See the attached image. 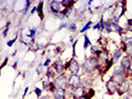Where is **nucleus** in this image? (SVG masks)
Listing matches in <instances>:
<instances>
[{
    "label": "nucleus",
    "instance_id": "a18cd8bd",
    "mask_svg": "<svg viewBox=\"0 0 132 99\" xmlns=\"http://www.w3.org/2000/svg\"><path fill=\"white\" fill-rule=\"evenodd\" d=\"M128 96L131 98L132 97V85H131V88H130V90H129V92H128Z\"/></svg>",
    "mask_w": 132,
    "mask_h": 99
},
{
    "label": "nucleus",
    "instance_id": "6e6552de",
    "mask_svg": "<svg viewBox=\"0 0 132 99\" xmlns=\"http://www.w3.org/2000/svg\"><path fill=\"white\" fill-rule=\"evenodd\" d=\"M112 76H122V77H125L128 78L129 75H128V71L125 70L120 65H115L112 68Z\"/></svg>",
    "mask_w": 132,
    "mask_h": 99
},
{
    "label": "nucleus",
    "instance_id": "b1692460",
    "mask_svg": "<svg viewBox=\"0 0 132 99\" xmlns=\"http://www.w3.org/2000/svg\"><path fill=\"white\" fill-rule=\"evenodd\" d=\"M68 30L72 33H76L77 30H78V25L75 23V22H70L69 23V26H68Z\"/></svg>",
    "mask_w": 132,
    "mask_h": 99
},
{
    "label": "nucleus",
    "instance_id": "4be33fe9",
    "mask_svg": "<svg viewBox=\"0 0 132 99\" xmlns=\"http://www.w3.org/2000/svg\"><path fill=\"white\" fill-rule=\"evenodd\" d=\"M93 21H87V22L86 23V25H85V26L82 27V28H81V29H80V30L79 31V34L86 33V32L87 31V30H89V29L92 28V26H93Z\"/></svg>",
    "mask_w": 132,
    "mask_h": 99
},
{
    "label": "nucleus",
    "instance_id": "f8f14e48",
    "mask_svg": "<svg viewBox=\"0 0 132 99\" xmlns=\"http://www.w3.org/2000/svg\"><path fill=\"white\" fill-rule=\"evenodd\" d=\"M120 66H122L125 70H127L128 71V69L130 68V66H131L132 65V59L130 57H128V56H123L122 57V59H120V64H119Z\"/></svg>",
    "mask_w": 132,
    "mask_h": 99
},
{
    "label": "nucleus",
    "instance_id": "1a4fd4ad",
    "mask_svg": "<svg viewBox=\"0 0 132 99\" xmlns=\"http://www.w3.org/2000/svg\"><path fill=\"white\" fill-rule=\"evenodd\" d=\"M52 66L55 68V70H56V73H57L58 75L59 74H63V73H65V71H66V69H65V62L60 59V58L54 61L53 64H52Z\"/></svg>",
    "mask_w": 132,
    "mask_h": 99
},
{
    "label": "nucleus",
    "instance_id": "39448f33",
    "mask_svg": "<svg viewBox=\"0 0 132 99\" xmlns=\"http://www.w3.org/2000/svg\"><path fill=\"white\" fill-rule=\"evenodd\" d=\"M63 11V6H62V3L59 0H52L49 2V12L50 13L57 14Z\"/></svg>",
    "mask_w": 132,
    "mask_h": 99
},
{
    "label": "nucleus",
    "instance_id": "a19ab883",
    "mask_svg": "<svg viewBox=\"0 0 132 99\" xmlns=\"http://www.w3.org/2000/svg\"><path fill=\"white\" fill-rule=\"evenodd\" d=\"M128 75L132 77V65H131V66H130V68L128 69Z\"/></svg>",
    "mask_w": 132,
    "mask_h": 99
},
{
    "label": "nucleus",
    "instance_id": "c85d7f7f",
    "mask_svg": "<svg viewBox=\"0 0 132 99\" xmlns=\"http://www.w3.org/2000/svg\"><path fill=\"white\" fill-rule=\"evenodd\" d=\"M86 94H87L88 98L92 99L93 96H94V94H95V91H94V89H93V88H88V89H86Z\"/></svg>",
    "mask_w": 132,
    "mask_h": 99
},
{
    "label": "nucleus",
    "instance_id": "f3484780",
    "mask_svg": "<svg viewBox=\"0 0 132 99\" xmlns=\"http://www.w3.org/2000/svg\"><path fill=\"white\" fill-rule=\"evenodd\" d=\"M44 4H45V2L44 1H41V2H39V5L37 6V14H38V16H39L41 21H43V20L45 19V15H44Z\"/></svg>",
    "mask_w": 132,
    "mask_h": 99
},
{
    "label": "nucleus",
    "instance_id": "2f4dec72",
    "mask_svg": "<svg viewBox=\"0 0 132 99\" xmlns=\"http://www.w3.org/2000/svg\"><path fill=\"white\" fill-rule=\"evenodd\" d=\"M54 17L57 18V19H59V20H64L65 18H66L65 15H64V13H63V11H61V12H59V13H57V14H54Z\"/></svg>",
    "mask_w": 132,
    "mask_h": 99
},
{
    "label": "nucleus",
    "instance_id": "e433bc0d",
    "mask_svg": "<svg viewBox=\"0 0 132 99\" xmlns=\"http://www.w3.org/2000/svg\"><path fill=\"white\" fill-rule=\"evenodd\" d=\"M125 55H126V56H128V57H130V58H131V59H132V47H131V48H128V49H127Z\"/></svg>",
    "mask_w": 132,
    "mask_h": 99
},
{
    "label": "nucleus",
    "instance_id": "2eb2a0df",
    "mask_svg": "<svg viewBox=\"0 0 132 99\" xmlns=\"http://www.w3.org/2000/svg\"><path fill=\"white\" fill-rule=\"evenodd\" d=\"M86 93V88L84 87L82 85L79 86L77 88H75V91H73V99H78L81 96H84L85 94Z\"/></svg>",
    "mask_w": 132,
    "mask_h": 99
},
{
    "label": "nucleus",
    "instance_id": "37998d69",
    "mask_svg": "<svg viewBox=\"0 0 132 99\" xmlns=\"http://www.w3.org/2000/svg\"><path fill=\"white\" fill-rule=\"evenodd\" d=\"M78 99H89L88 98V96H87V94H85V95H84V96H81V97H79V98H78Z\"/></svg>",
    "mask_w": 132,
    "mask_h": 99
},
{
    "label": "nucleus",
    "instance_id": "ddd939ff",
    "mask_svg": "<svg viewBox=\"0 0 132 99\" xmlns=\"http://www.w3.org/2000/svg\"><path fill=\"white\" fill-rule=\"evenodd\" d=\"M43 89L45 91H47V92L53 93L54 90L56 89V86H55V84H54V82L52 80L45 79V80H43Z\"/></svg>",
    "mask_w": 132,
    "mask_h": 99
},
{
    "label": "nucleus",
    "instance_id": "72a5a7b5",
    "mask_svg": "<svg viewBox=\"0 0 132 99\" xmlns=\"http://www.w3.org/2000/svg\"><path fill=\"white\" fill-rule=\"evenodd\" d=\"M8 33H9V28H8V27H5V28H3L2 32H1V35H2L3 38H7Z\"/></svg>",
    "mask_w": 132,
    "mask_h": 99
},
{
    "label": "nucleus",
    "instance_id": "a878e982",
    "mask_svg": "<svg viewBox=\"0 0 132 99\" xmlns=\"http://www.w3.org/2000/svg\"><path fill=\"white\" fill-rule=\"evenodd\" d=\"M89 46H92V43H90V40L88 38L87 35H85V41H84V50L86 51L87 48Z\"/></svg>",
    "mask_w": 132,
    "mask_h": 99
},
{
    "label": "nucleus",
    "instance_id": "423d86ee",
    "mask_svg": "<svg viewBox=\"0 0 132 99\" xmlns=\"http://www.w3.org/2000/svg\"><path fill=\"white\" fill-rule=\"evenodd\" d=\"M81 69V65L78 61L77 59H70V67H69V73L70 74H79Z\"/></svg>",
    "mask_w": 132,
    "mask_h": 99
},
{
    "label": "nucleus",
    "instance_id": "cd10ccee",
    "mask_svg": "<svg viewBox=\"0 0 132 99\" xmlns=\"http://www.w3.org/2000/svg\"><path fill=\"white\" fill-rule=\"evenodd\" d=\"M36 73L38 75H42L43 73H44V65L42 64V62H40L38 66H37V68H36Z\"/></svg>",
    "mask_w": 132,
    "mask_h": 99
},
{
    "label": "nucleus",
    "instance_id": "c756f323",
    "mask_svg": "<svg viewBox=\"0 0 132 99\" xmlns=\"http://www.w3.org/2000/svg\"><path fill=\"white\" fill-rule=\"evenodd\" d=\"M52 59H51V58H47L46 59H45V61L43 62V65H44V67H49V66H52Z\"/></svg>",
    "mask_w": 132,
    "mask_h": 99
},
{
    "label": "nucleus",
    "instance_id": "c03bdc74",
    "mask_svg": "<svg viewBox=\"0 0 132 99\" xmlns=\"http://www.w3.org/2000/svg\"><path fill=\"white\" fill-rule=\"evenodd\" d=\"M93 3V0H89V1H87V3H86V4H87V7H90V5H92Z\"/></svg>",
    "mask_w": 132,
    "mask_h": 99
},
{
    "label": "nucleus",
    "instance_id": "4468645a",
    "mask_svg": "<svg viewBox=\"0 0 132 99\" xmlns=\"http://www.w3.org/2000/svg\"><path fill=\"white\" fill-rule=\"evenodd\" d=\"M122 55H123V52L121 51L120 48H117V49L113 52L112 56H111V59H112V61L114 62V65H118L119 59H122Z\"/></svg>",
    "mask_w": 132,
    "mask_h": 99
},
{
    "label": "nucleus",
    "instance_id": "20e7f679",
    "mask_svg": "<svg viewBox=\"0 0 132 99\" xmlns=\"http://www.w3.org/2000/svg\"><path fill=\"white\" fill-rule=\"evenodd\" d=\"M68 83L69 85L75 88L81 85V75L80 74H69L68 75Z\"/></svg>",
    "mask_w": 132,
    "mask_h": 99
},
{
    "label": "nucleus",
    "instance_id": "f704fd0d",
    "mask_svg": "<svg viewBox=\"0 0 132 99\" xmlns=\"http://www.w3.org/2000/svg\"><path fill=\"white\" fill-rule=\"evenodd\" d=\"M93 29L94 30V31H98V32H100V30H101V25H100V22H99V21L93 25Z\"/></svg>",
    "mask_w": 132,
    "mask_h": 99
},
{
    "label": "nucleus",
    "instance_id": "9d476101",
    "mask_svg": "<svg viewBox=\"0 0 132 99\" xmlns=\"http://www.w3.org/2000/svg\"><path fill=\"white\" fill-rule=\"evenodd\" d=\"M81 85L86 87V89L88 88H93V78L88 75V74H84L81 75Z\"/></svg>",
    "mask_w": 132,
    "mask_h": 99
},
{
    "label": "nucleus",
    "instance_id": "09e8293b",
    "mask_svg": "<svg viewBox=\"0 0 132 99\" xmlns=\"http://www.w3.org/2000/svg\"><path fill=\"white\" fill-rule=\"evenodd\" d=\"M52 99H53V98H52Z\"/></svg>",
    "mask_w": 132,
    "mask_h": 99
},
{
    "label": "nucleus",
    "instance_id": "4c0bfd02",
    "mask_svg": "<svg viewBox=\"0 0 132 99\" xmlns=\"http://www.w3.org/2000/svg\"><path fill=\"white\" fill-rule=\"evenodd\" d=\"M35 12H37V6H33L32 9L30 10V15H33Z\"/></svg>",
    "mask_w": 132,
    "mask_h": 99
},
{
    "label": "nucleus",
    "instance_id": "c9c22d12",
    "mask_svg": "<svg viewBox=\"0 0 132 99\" xmlns=\"http://www.w3.org/2000/svg\"><path fill=\"white\" fill-rule=\"evenodd\" d=\"M16 41H17V37H16V38H14V39H12V40H9V41L7 42V47H8V48L13 47V45L16 43Z\"/></svg>",
    "mask_w": 132,
    "mask_h": 99
},
{
    "label": "nucleus",
    "instance_id": "f03ea898",
    "mask_svg": "<svg viewBox=\"0 0 132 99\" xmlns=\"http://www.w3.org/2000/svg\"><path fill=\"white\" fill-rule=\"evenodd\" d=\"M54 84L56 86V88H66L69 85L68 83V75L66 73L59 74L56 76V78L53 80Z\"/></svg>",
    "mask_w": 132,
    "mask_h": 99
},
{
    "label": "nucleus",
    "instance_id": "aec40b11",
    "mask_svg": "<svg viewBox=\"0 0 132 99\" xmlns=\"http://www.w3.org/2000/svg\"><path fill=\"white\" fill-rule=\"evenodd\" d=\"M104 31L107 34L112 33V26H111V20L110 19L104 21Z\"/></svg>",
    "mask_w": 132,
    "mask_h": 99
},
{
    "label": "nucleus",
    "instance_id": "7c9ffc66",
    "mask_svg": "<svg viewBox=\"0 0 132 99\" xmlns=\"http://www.w3.org/2000/svg\"><path fill=\"white\" fill-rule=\"evenodd\" d=\"M34 92H35V94L37 95V97H38V98H40V97L43 95V94H42V93H43V90H42L41 88H39V87H35Z\"/></svg>",
    "mask_w": 132,
    "mask_h": 99
},
{
    "label": "nucleus",
    "instance_id": "412c9836",
    "mask_svg": "<svg viewBox=\"0 0 132 99\" xmlns=\"http://www.w3.org/2000/svg\"><path fill=\"white\" fill-rule=\"evenodd\" d=\"M32 3H33V1H31V0H27V1H25V6H24L23 10H22V14H23L24 16H26L27 13H28V11L31 10L30 7H31V4H32Z\"/></svg>",
    "mask_w": 132,
    "mask_h": 99
},
{
    "label": "nucleus",
    "instance_id": "0eeeda50",
    "mask_svg": "<svg viewBox=\"0 0 132 99\" xmlns=\"http://www.w3.org/2000/svg\"><path fill=\"white\" fill-rule=\"evenodd\" d=\"M106 87V93L108 95H114L115 93H117V89H118V84L113 80V79H109L107 80V82L105 83Z\"/></svg>",
    "mask_w": 132,
    "mask_h": 99
},
{
    "label": "nucleus",
    "instance_id": "f257e3e1",
    "mask_svg": "<svg viewBox=\"0 0 132 99\" xmlns=\"http://www.w3.org/2000/svg\"><path fill=\"white\" fill-rule=\"evenodd\" d=\"M81 69H82V74H93L95 71H98L99 69V62L96 57L89 56L86 58L84 64L81 65Z\"/></svg>",
    "mask_w": 132,
    "mask_h": 99
},
{
    "label": "nucleus",
    "instance_id": "a211bd4d",
    "mask_svg": "<svg viewBox=\"0 0 132 99\" xmlns=\"http://www.w3.org/2000/svg\"><path fill=\"white\" fill-rule=\"evenodd\" d=\"M122 38V40H121V42L125 45L127 48H131L132 47V36H123V37H121Z\"/></svg>",
    "mask_w": 132,
    "mask_h": 99
},
{
    "label": "nucleus",
    "instance_id": "de8ad7c7",
    "mask_svg": "<svg viewBox=\"0 0 132 99\" xmlns=\"http://www.w3.org/2000/svg\"><path fill=\"white\" fill-rule=\"evenodd\" d=\"M124 99H130V97L127 95V96H125V97H124Z\"/></svg>",
    "mask_w": 132,
    "mask_h": 99
},
{
    "label": "nucleus",
    "instance_id": "58836bf2",
    "mask_svg": "<svg viewBox=\"0 0 132 99\" xmlns=\"http://www.w3.org/2000/svg\"><path fill=\"white\" fill-rule=\"evenodd\" d=\"M38 99H51V97H50V95H42V96Z\"/></svg>",
    "mask_w": 132,
    "mask_h": 99
},
{
    "label": "nucleus",
    "instance_id": "ea45409f",
    "mask_svg": "<svg viewBox=\"0 0 132 99\" xmlns=\"http://www.w3.org/2000/svg\"><path fill=\"white\" fill-rule=\"evenodd\" d=\"M7 61H8V58H5V59H4V61H3V64H2V66H1V67H4V66H6Z\"/></svg>",
    "mask_w": 132,
    "mask_h": 99
},
{
    "label": "nucleus",
    "instance_id": "49530a36",
    "mask_svg": "<svg viewBox=\"0 0 132 99\" xmlns=\"http://www.w3.org/2000/svg\"><path fill=\"white\" fill-rule=\"evenodd\" d=\"M73 39H75V38H73V36H71V37H70V43L73 44V43H75V42H73Z\"/></svg>",
    "mask_w": 132,
    "mask_h": 99
},
{
    "label": "nucleus",
    "instance_id": "bb28decb",
    "mask_svg": "<svg viewBox=\"0 0 132 99\" xmlns=\"http://www.w3.org/2000/svg\"><path fill=\"white\" fill-rule=\"evenodd\" d=\"M73 7H70V8H66V9H63V13L65 15L66 18H69L72 14H73Z\"/></svg>",
    "mask_w": 132,
    "mask_h": 99
},
{
    "label": "nucleus",
    "instance_id": "7ed1b4c3",
    "mask_svg": "<svg viewBox=\"0 0 132 99\" xmlns=\"http://www.w3.org/2000/svg\"><path fill=\"white\" fill-rule=\"evenodd\" d=\"M131 81L129 78H125L120 84H118V89H117V94L119 96H123L124 94L129 92L130 88H131Z\"/></svg>",
    "mask_w": 132,
    "mask_h": 99
},
{
    "label": "nucleus",
    "instance_id": "5701e85b",
    "mask_svg": "<svg viewBox=\"0 0 132 99\" xmlns=\"http://www.w3.org/2000/svg\"><path fill=\"white\" fill-rule=\"evenodd\" d=\"M65 90H66V94L67 96H68V98H70V97H73V91H75V87L71 85H68L65 88Z\"/></svg>",
    "mask_w": 132,
    "mask_h": 99
},
{
    "label": "nucleus",
    "instance_id": "473e14b6",
    "mask_svg": "<svg viewBox=\"0 0 132 99\" xmlns=\"http://www.w3.org/2000/svg\"><path fill=\"white\" fill-rule=\"evenodd\" d=\"M68 26H69V23H67V22L61 23L59 28H58V32H59V31H62L63 29H68Z\"/></svg>",
    "mask_w": 132,
    "mask_h": 99
},
{
    "label": "nucleus",
    "instance_id": "9b49d317",
    "mask_svg": "<svg viewBox=\"0 0 132 99\" xmlns=\"http://www.w3.org/2000/svg\"><path fill=\"white\" fill-rule=\"evenodd\" d=\"M53 99H69L66 94L65 88H56L52 93Z\"/></svg>",
    "mask_w": 132,
    "mask_h": 99
},
{
    "label": "nucleus",
    "instance_id": "79ce46f5",
    "mask_svg": "<svg viewBox=\"0 0 132 99\" xmlns=\"http://www.w3.org/2000/svg\"><path fill=\"white\" fill-rule=\"evenodd\" d=\"M28 90H29V87L27 86L26 88H25V90H24V94H23V97H25L27 95V92H28Z\"/></svg>",
    "mask_w": 132,
    "mask_h": 99
},
{
    "label": "nucleus",
    "instance_id": "6ab92c4d",
    "mask_svg": "<svg viewBox=\"0 0 132 99\" xmlns=\"http://www.w3.org/2000/svg\"><path fill=\"white\" fill-rule=\"evenodd\" d=\"M62 6L64 9L66 8H70V7H73L75 3H77V1H73V0H62L61 1Z\"/></svg>",
    "mask_w": 132,
    "mask_h": 99
},
{
    "label": "nucleus",
    "instance_id": "dca6fc26",
    "mask_svg": "<svg viewBox=\"0 0 132 99\" xmlns=\"http://www.w3.org/2000/svg\"><path fill=\"white\" fill-rule=\"evenodd\" d=\"M58 74L56 73V70H55V68H54L53 66H49L48 68H47L46 70V78L48 80H52L53 81L54 79L56 78V76H57Z\"/></svg>",
    "mask_w": 132,
    "mask_h": 99
},
{
    "label": "nucleus",
    "instance_id": "393cba45",
    "mask_svg": "<svg viewBox=\"0 0 132 99\" xmlns=\"http://www.w3.org/2000/svg\"><path fill=\"white\" fill-rule=\"evenodd\" d=\"M36 33H37V28H31L30 30H29V33L27 34V38H29V39L31 40H34L35 38V36H36Z\"/></svg>",
    "mask_w": 132,
    "mask_h": 99
}]
</instances>
